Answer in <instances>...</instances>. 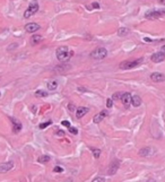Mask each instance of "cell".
<instances>
[{"mask_svg": "<svg viewBox=\"0 0 165 182\" xmlns=\"http://www.w3.org/2000/svg\"><path fill=\"white\" fill-rule=\"evenodd\" d=\"M57 59L61 61V62H65V61H68V60L70 59L71 57L74 56V51L70 50L68 46H59L58 49H57Z\"/></svg>", "mask_w": 165, "mask_h": 182, "instance_id": "6da1fadb", "label": "cell"}, {"mask_svg": "<svg viewBox=\"0 0 165 182\" xmlns=\"http://www.w3.org/2000/svg\"><path fill=\"white\" fill-rule=\"evenodd\" d=\"M143 58H139V59L136 60H126V61H122L120 63V69L122 70H128V69H132V68H136L143 62Z\"/></svg>", "mask_w": 165, "mask_h": 182, "instance_id": "7a4b0ae2", "label": "cell"}, {"mask_svg": "<svg viewBox=\"0 0 165 182\" xmlns=\"http://www.w3.org/2000/svg\"><path fill=\"white\" fill-rule=\"evenodd\" d=\"M106 56H108V51H106L105 48H102V46H98V48H96L91 52V57L95 60L105 59Z\"/></svg>", "mask_w": 165, "mask_h": 182, "instance_id": "3957f363", "label": "cell"}, {"mask_svg": "<svg viewBox=\"0 0 165 182\" xmlns=\"http://www.w3.org/2000/svg\"><path fill=\"white\" fill-rule=\"evenodd\" d=\"M39 4H37V1H35V0H33V1H31V4H29V6H28V8L25 10L24 13V18H29L32 17L33 15H35L36 13H37V10H39Z\"/></svg>", "mask_w": 165, "mask_h": 182, "instance_id": "277c9868", "label": "cell"}, {"mask_svg": "<svg viewBox=\"0 0 165 182\" xmlns=\"http://www.w3.org/2000/svg\"><path fill=\"white\" fill-rule=\"evenodd\" d=\"M163 14H165V11H161V10H149L148 13H146L145 17L147 18V19L154 21V19H158V18L161 17Z\"/></svg>", "mask_w": 165, "mask_h": 182, "instance_id": "5b68a950", "label": "cell"}, {"mask_svg": "<svg viewBox=\"0 0 165 182\" xmlns=\"http://www.w3.org/2000/svg\"><path fill=\"white\" fill-rule=\"evenodd\" d=\"M155 153H156L155 148L151 147V146H147V147L141 148L140 151H139V155L143 156V157H149V156H153Z\"/></svg>", "mask_w": 165, "mask_h": 182, "instance_id": "8992f818", "label": "cell"}, {"mask_svg": "<svg viewBox=\"0 0 165 182\" xmlns=\"http://www.w3.org/2000/svg\"><path fill=\"white\" fill-rule=\"evenodd\" d=\"M131 97H132V95L130 94V93H122V96H121L120 101L122 102V104L126 108H129L130 104H131Z\"/></svg>", "mask_w": 165, "mask_h": 182, "instance_id": "52a82bcc", "label": "cell"}, {"mask_svg": "<svg viewBox=\"0 0 165 182\" xmlns=\"http://www.w3.org/2000/svg\"><path fill=\"white\" fill-rule=\"evenodd\" d=\"M151 61L153 62H155V63H159V62H162V61H164L165 60V53L164 52H156V53H154L153 56H151Z\"/></svg>", "mask_w": 165, "mask_h": 182, "instance_id": "ba28073f", "label": "cell"}, {"mask_svg": "<svg viewBox=\"0 0 165 182\" xmlns=\"http://www.w3.org/2000/svg\"><path fill=\"white\" fill-rule=\"evenodd\" d=\"M14 168V162H6L0 164V173H7L8 171H10L11 168Z\"/></svg>", "mask_w": 165, "mask_h": 182, "instance_id": "9c48e42d", "label": "cell"}, {"mask_svg": "<svg viewBox=\"0 0 165 182\" xmlns=\"http://www.w3.org/2000/svg\"><path fill=\"white\" fill-rule=\"evenodd\" d=\"M40 28H41L40 25L36 24V23H28V24L25 25V31L28 32V33H35Z\"/></svg>", "mask_w": 165, "mask_h": 182, "instance_id": "30bf717a", "label": "cell"}, {"mask_svg": "<svg viewBox=\"0 0 165 182\" xmlns=\"http://www.w3.org/2000/svg\"><path fill=\"white\" fill-rule=\"evenodd\" d=\"M151 79L155 83H162L165 81V75L161 73H153L151 75Z\"/></svg>", "mask_w": 165, "mask_h": 182, "instance_id": "8fae6325", "label": "cell"}, {"mask_svg": "<svg viewBox=\"0 0 165 182\" xmlns=\"http://www.w3.org/2000/svg\"><path fill=\"white\" fill-rule=\"evenodd\" d=\"M10 122L13 125V131L15 133H18L22 130V123L15 118H10Z\"/></svg>", "mask_w": 165, "mask_h": 182, "instance_id": "7c38bea8", "label": "cell"}, {"mask_svg": "<svg viewBox=\"0 0 165 182\" xmlns=\"http://www.w3.org/2000/svg\"><path fill=\"white\" fill-rule=\"evenodd\" d=\"M108 114H109V112H108L106 110H104V111H102V112L97 113V114L94 117L93 121H94V123H100L103 119H104V118H105L106 116H108Z\"/></svg>", "mask_w": 165, "mask_h": 182, "instance_id": "4fadbf2b", "label": "cell"}, {"mask_svg": "<svg viewBox=\"0 0 165 182\" xmlns=\"http://www.w3.org/2000/svg\"><path fill=\"white\" fill-rule=\"evenodd\" d=\"M88 111H89V109L88 108H79V109H77L76 110V118L77 119H81L84 116H86L88 113Z\"/></svg>", "mask_w": 165, "mask_h": 182, "instance_id": "5bb4252c", "label": "cell"}, {"mask_svg": "<svg viewBox=\"0 0 165 182\" xmlns=\"http://www.w3.org/2000/svg\"><path fill=\"white\" fill-rule=\"evenodd\" d=\"M119 161H114L111 164V166H110V168H109V174H111V175H113V174H116V171H118V168H119Z\"/></svg>", "mask_w": 165, "mask_h": 182, "instance_id": "9a60e30c", "label": "cell"}, {"mask_svg": "<svg viewBox=\"0 0 165 182\" xmlns=\"http://www.w3.org/2000/svg\"><path fill=\"white\" fill-rule=\"evenodd\" d=\"M141 102H143V101H141L140 96H138V95H132V97H131V104L134 105L135 108L140 106Z\"/></svg>", "mask_w": 165, "mask_h": 182, "instance_id": "2e32d148", "label": "cell"}, {"mask_svg": "<svg viewBox=\"0 0 165 182\" xmlns=\"http://www.w3.org/2000/svg\"><path fill=\"white\" fill-rule=\"evenodd\" d=\"M41 41H42V36H41V35H33V36L31 38L32 46H37Z\"/></svg>", "mask_w": 165, "mask_h": 182, "instance_id": "e0dca14e", "label": "cell"}, {"mask_svg": "<svg viewBox=\"0 0 165 182\" xmlns=\"http://www.w3.org/2000/svg\"><path fill=\"white\" fill-rule=\"evenodd\" d=\"M58 87V81H50L48 83V89L49 91H56Z\"/></svg>", "mask_w": 165, "mask_h": 182, "instance_id": "ac0fdd59", "label": "cell"}, {"mask_svg": "<svg viewBox=\"0 0 165 182\" xmlns=\"http://www.w3.org/2000/svg\"><path fill=\"white\" fill-rule=\"evenodd\" d=\"M128 34H129V30L126 27H121V28H119V31H118V35L121 36V38H124V36H127Z\"/></svg>", "mask_w": 165, "mask_h": 182, "instance_id": "d6986e66", "label": "cell"}, {"mask_svg": "<svg viewBox=\"0 0 165 182\" xmlns=\"http://www.w3.org/2000/svg\"><path fill=\"white\" fill-rule=\"evenodd\" d=\"M50 161V156L49 155H41L39 158H37V162L39 163H46V162H49Z\"/></svg>", "mask_w": 165, "mask_h": 182, "instance_id": "ffe728a7", "label": "cell"}, {"mask_svg": "<svg viewBox=\"0 0 165 182\" xmlns=\"http://www.w3.org/2000/svg\"><path fill=\"white\" fill-rule=\"evenodd\" d=\"M35 96L36 97H45V96H48V93L42 91V89H39V91L35 92Z\"/></svg>", "mask_w": 165, "mask_h": 182, "instance_id": "44dd1931", "label": "cell"}, {"mask_svg": "<svg viewBox=\"0 0 165 182\" xmlns=\"http://www.w3.org/2000/svg\"><path fill=\"white\" fill-rule=\"evenodd\" d=\"M92 152H93V154H94V157L95 158H98L100 156H101V149H96V148H93V149H92Z\"/></svg>", "mask_w": 165, "mask_h": 182, "instance_id": "7402d4cb", "label": "cell"}, {"mask_svg": "<svg viewBox=\"0 0 165 182\" xmlns=\"http://www.w3.org/2000/svg\"><path fill=\"white\" fill-rule=\"evenodd\" d=\"M51 123H52V121H48V122H43V123H41V125H40L39 128H40V129H45L46 127H49L50 125H51Z\"/></svg>", "mask_w": 165, "mask_h": 182, "instance_id": "603a6c76", "label": "cell"}, {"mask_svg": "<svg viewBox=\"0 0 165 182\" xmlns=\"http://www.w3.org/2000/svg\"><path fill=\"white\" fill-rule=\"evenodd\" d=\"M112 106H113V100L112 98H108V100H106V108L111 109Z\"/></svg>", "mask_w": 165, "mask_h": 182, "instance_id": "cb8c5ba5", "label": "cell"}, {"mask_svg": "<svg viewBox=\"0 0 165 182\" xmlns=\"http://www.w3.org/2000/svg\"><path fill=\"white\" fill-rule=\"evenodd\" d=\"M121 96H122V93H114V95H113V98L112 100H118V98H119V100H121Z\"/></svg>", "mask_w": 165, "mask_h": 182, "instance_id": "d4e9b609", "label": "cell"}, {"mask_svg": "<svg viewBox=\"0 0 165 182\" xmlns=\"http://www.w3.org/2000/svg\"><path fill=\"white\" fill-rule=\"evenodd\" d=\"M68 109H69V111H71V112H73V111H76V106H75L73 103H69V104H68Z\"/></svg>", "mask_w": 165, "mask_h": 182, "instance_id": "484cf974", "label": "cell"}, {"mask_svg": "<svg viewBox=\"0 0 165 182\" xmlns=\"http://www.w3.org/2000/svg\"><path fill=\"white\" fill-rule=\"evenodd\" d=\"M69 131H70L71 133H74V135H77L78 133V130L76 129V128H73V127H69Z\"/></svg>", "mask_w": 165, "mask_h": 182, "instance_id": "4316f807", "label": "cell"}, {"mask_svg": "<svg viewBox=\"0 0 165 182\" xmlns=\"http://www.w3.org/2000/svg\"><path fill=\"white\" fill-rule=\"evenodd\" d=\"M92 182H105V179H104V178H101V176H100V178L94 179V180H93Z\"/></svg>", "mask_w": 165, "mask_h": 182, "instance_id": "83f0119b", "label": "cell"}, {"mask_svg": "<svg viewBox=\"0 0 165 182\" xmlns=\"http://www.w3.org/2000/svg\"><path fill=\"white\" fill-rule=\"evenodd\" d=\"M88 9H93V8H100V5L97 4V2H94V4L92 5V6H89V7H87Z\"/></svg>", "mask_w": 165, "mask_h": 182, "instance_id": "f1b7e54d", "label": "cell"}, {"mask_svg": "<svg viewBox=\"0 0 165 182\" xmlns=\"http://www.w3.org/2000/svg\"><path fill=\"white\" fill-rule=\"evenodd\" d=\"M62 125H63V126H66L67 128H69V127H70V123L68 122V121H62Z\"/></svg>", "mask_w": 165, "mask_h": 182, "instance_id": "f546056e", "label": "cell"}, {"mask_svg": "<svg viewBox=\"0 0 165 182\" xmlns=\"http://www.w3.org/2000/svg\"><path fill=\"white\" fill-rule=\"evenodd\" d=\"M54 172H62V168H59V166H57V168H54V170H53Z\"/></svg>", "mask_w": 165, "mask_h": 182, "instance_id": "4dcf8cb0", "label": "cell"}, {"mask_svg": "<svg viewBox=\"0 0 165 182\" xmlns=\"http://www.w3.org/2000/svg\"><path fill=\"white\" fill-rule=\"evenodd\" d=\"M57 135H59V136H63L65 135V133H62V131H58V133Z\"/></svg>", "mask_w": 165, "mask_h": 182, "instance_id": "1f68e13d", "label": "cell"}, {"mask_svg": "<svg viewBox=\"0 0 165 182\" xmlns=\"http://www.w3.org/2000/svg\"><path fill=\"white\" fill-rule=\"evenodd\" d=\"M78 89H79V91H83V92H86L85 88H81V87H78Z\"/></svg>", "mask_w": 165, "mask_h": 182, "instance_id": "d6a6232c", "label": "cell"}, {"mask_svg": "<svg viewBox=\"0 0 165 182\" xmlns=\"http://www.w3.org/2000/svg\"><path fill=\"white\" fill-rule=\"evenodd\" d=\"M162 52H164V53H165V46H162Z\"/></svg>", "mask_w": 165, "mask_h": 182, "instance_id": "836d02e7", "label": "cell"}, {"mask_svg": "<svg viewBox=\"0 0 165 182\" xmlns=\"http://www.w3.org/2000/svg\"><path fill=\"white\" fill-rule=\"evenodd\" d=\"M0 95H1V92H0Z\"/></svg>", "mask_w": 165, "mask_h": 182, "instance_id": "e575fe53", "label": "cell"}]
</instances>
